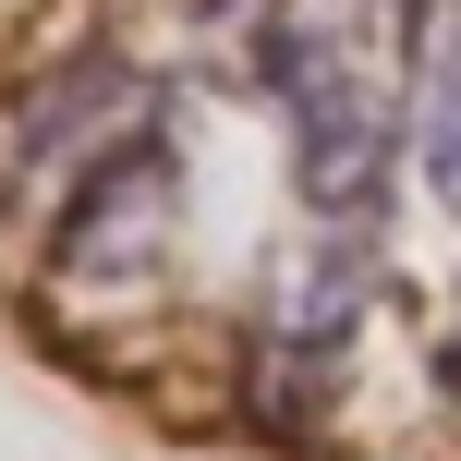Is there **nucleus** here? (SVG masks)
Listing matches in <instances>:
<instances>
[{
	"label": "nucleus",
	"mask_w": 461,
	"mask_h": 461,
	"mask_svg": "<svg viewBox=\"0 0 461 461\" xmlns=\"http://www.w3.org/2000/svg\"><path fill=\"white\" fill-rule=\"evenodd\" d=\"M255 61L292 122L303 194L328 219H365L425 110V0H267Z\"/></svg>",
	"instance_id": "1"
}]
</instances>
